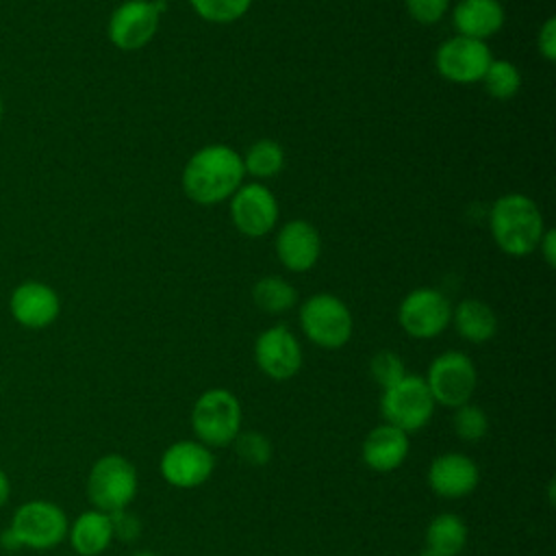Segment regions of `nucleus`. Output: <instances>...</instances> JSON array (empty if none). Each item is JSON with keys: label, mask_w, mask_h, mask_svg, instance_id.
<instances>
[{"label": "nucleus", "mask_w": 556, "mask_h": 556, "mask_svg": "<svg viewBox=\"0 0 556 556\" xmlns=\"http://www.w3.org/2000/svg\"><path fill=\"white\" fill-rule=\"evenodd\" d=\"M2 113H4V102H2V93H0V122H2Z\"/></svg>", "instance_id": "c9c22d12"}, {"label": "nucleus", "mask_w": 556, "mask_h": 556, "mask_svg": "<svg viewBox=\"0 0 556 556\" xmlns=\"http://www.w3.org/2000/svg\"><path fill=\"white\" fill-rule=\"evenodd\" d=\"M480 480L478 465L458 452H445L437 456L428 467V486L447 500L469 495Z\"/></svg>", "instance_id": "dca6fc26"}, {"label": "nucleus", "mask_w": 556, "mask_h": 556, "mask_svg": "<svg viewBox=\"0 0 556 556\" xmlns=\"http://www.w3.org/2000/svg\"><path fill=\"white\" fill-rule=\"evenodd\" d=\"M67 539H70L72 549L78 556H98V554H102L113 541L109 513H102L98 508L80 513L70 523Z\"/></svg>", "instance_id": "aec40b11"}, {"label": "nucleus", "mask_w": 556, "mask_h": 556, "mask_svg": "<svg viewBox=\"0 0 556 556\" xmlns=\"http://www.w3.org/2000/svg\"><path fill=\"white\" fill-rule=\"evenodd\" d=\"M109 519H111V530H113V539H119V541H135L141 532V521L137 515H132L130 510L126 508H119V510H113L109 513Z\"/></svg>", "instance_id": "7c9ffc66"}, {"label": "nucleus", "mask_w": 556, "mask_h": 556, "mask_svg": "<svg viewBox=\"0 0 556 556\" xmlns=\"http://www.w3.org/2000/svg\"><path fill=\"white\" fill-rule=\"evenodd\" d=\"M252 300L261 311H265L269 315H278V313L289 311L295 304L298 293L291 287V282H287L285 278L265 276L254 285Z\"/></svg>", "instance_id": "5701e85b"}, {"label": "nucleus", "mask_w": 556, "mask_h": 556, "mask_svg": "<svg viewBox=\"0 0 556 556\" xmlns=\"http://www.w3.org/2000/svg\"><path fill=\"white\" fill-rule=\"evenodd\" d=\"M404 4L410 17L419 24H434L450 9V0H404Z\"/></svg>", "instance_id": "c756f323"}, {"label": "nucleus", "mask_w": 556, "mask_h": 556, "mask_svg": "<svg viewBox=\"0 0 556 556\" xmlns=\"http://www.w3.org/2000/svg\"><path fill=\"white\" fill-rule=\"evenodd\" d=\"M434 404L458 408L469 402L473 395L478 374L471 358L463 352H443L439 354L430 367L428 376L424 378Z\"/></svg>", "instance_id": "6e6552de"}, {"label": "nucleus", "mask_w": 556, "mask_h": 556, "mask_svg": "<svg viewBox=\"0 0 556 556\" xmlns=\"http://www.w3.org/2000/svg\"><path fill=\"white\" fill-rule=\"evenodd\" d=\"M489 228L495 245L508 256L532 254L545 232L539 206L523 193L500 195L491 206Z\"/></svg>", "instance_id": "f03ea898"}, {"label": "nucleus", "mask_w": 556, "mask_h": 556, "mask_svg": "<svg viewBox=\"0 0 556 556\" xmlns=\"http://www.w3.org/2000/svg\"><path fill=\"white\" fill-rule=\"evenodd\" d=\"M536 250L543 254V258H545V263H547L549 267L556 265V232H554L552 228H545V232H543V237H541Z\"/></svg>", "instance_id": "473e14b6"}, {"label": "nucleus", "mask_w": 556, "mask_h": 556, "mask_svg": "<svg viewBox=\"0 0 556 556\" xmlns=\"http://www.w3.org/2000/svg\"><path fill=\"white\" fill-rule=\"evenodd\" d=\"M467 543V526L454 513H441L426 528L421 556H458Z\"/></svg>", "instance_id": "4be33fe9"}, {"label": "nucleus", "mask_w": 556, "mask_h": 556, "mask_svg": "<svg viewBox=\"0 0 556 556\" xmlns=\"http://www.w3.org/2000/svg\"><path fill=\"white\" fill-rule=\"evenodd\" d=\"M243 159L224 143L200 148L182 169V189L189 200L202 206L219 204L243 185Z\"/></svg>", "instance_id": "f257e3e1"}, {"label": "nucleus", "mask_w": 556, "mask_h": 556, "mask_svg": "<svg viewBox=\"0 0 556 556\" xmlns=\"http://www.w3.org/2000/svg\"><path fill=\"white\" fill-rule=\"evenodd\" d=\"M215 458L200 441H176L161 456V473L165 482L178 489H193L213 473Z\"/></svg>", "instance_id": "4468645a"}, {"label": "nucleus", "mask_w": 556, "mask_h": 556, "mask_svg": "<svg viewBox=\"0 0 556 556\" xmlns=\"http://www.w3.org/2000/svg\"><path fill=\"white\" fill-rule=\"evenodd\" d=\"M241 159L245 174L254 178H271L285 167V150L278 141L271 139L254 141Z\"/></svg>", "instance_id": "b1692460"}, {"label": "nucleus", "mask_w": 556, "mask_h": 556, "mask_svg": "<svg viewBox=\"0 0 556 556\" xmlns=\"http://www.w3.org/2000/svg\"><path fill=\"white\" fill-rule=\"evenodd\" d=\"M11 317L28 330H43L61 315L59 293L41 280H24L9 295Z\"/></svg>", "instance_id": "ddd939ff"}, {"label": "nucleus", "mask_w": 556, "mask_h": 556, "mask_svg": "<svg viewBox=\"0 0 556 556\" xmlns=\"http://www.w3.org/2000/svg\"><path fill=\"white\" fill-rule=\"evenodd\" d=\"M254 361L274 380H289L302 367V348L287 326H271L256 337Z\"/></svg>", "instance_id": "2eb2a0df"}, {"label": "nucleus", "mask_w": 556, "mask_h": 556, "mask_svg": "<svg viewBox=\"0 0 556 556\" xmlns=\"http://www.w3.org/2000/svg\"><path fill=\"white\" fill-rule=\"evenodd\" d=\"M300 326L308 341L337 350L352 337V313L343 300L330 293H315L300 306Z\"/></svg>", "instance_id": "423d86ee"}, {"label": "nucleus", "mask_w": 556, "mask_h": 556, "mask_svg": "<svg viewBox=\"0 0 556 556\" xmlns=\"http://www.w3.org/2000/svg\"><path fill=\"white\" fill-rule=\"evenodd\" d=\"M70 521L63 508L50 500H28L20 504L2 532V545L9 549H52L67 539Z\"/></svg>", "instance_id": "7ed1b4c3"}, {"label": "nucleus", "mask_w": 556, "mask_h": 556, "mask_svg": "<svg viewBox=\"0 0 556 556\" xmlns=\"http://www.w3.org/2000/svg\"><path fill=\"white\" fill-rule=\"evenodd\" d=\"M452 426H454V432L460 441L476 443L486 434L489 419H486V413L480 406H473V404L467 402V404L456 408V413L452 417Z\"/></svg>", "instance_id": "cd10ccee"}, {"label": "nucleus", "mask_w": 556, "mask_h": 556, "mask_svg": "<svg viewBox=\"0 0 556 556\" xmlns=\"http://www.w3.org/2000/svg\"><path fill=\"white\" fill-rule=\"evenodd\" d=\"M230 217L243 237L258 239L274 230L278 222V202L265 185L248 182L232 193Z\"/></svg>", "instance_id": "f8f14e48"}, {"label": "nucleus", "mask_w": 556, "mask_h": 556, "mask_svg": "<svg viewBox=\"0 0 556 556\" xmlns=\"http://www.w3.org/2000/svg\"><path fill=\"white\" fill-rule=\"evenodd\" d=\"M9 495H11V482H9V476L4 473V469L0 467V508L7 504Z\"/></svg>", "instance_id": "72a5a7b5"}, {"label": "nucleus", "mask_w": 556, "mask_h": 556, "mask_svg": "<svg viewBox=\"0 0 556 556\" xmlns=\"http://www.w3.org/2000/svg\"><path fill=\"white\" fill-rule=\"evenodd\" d=\"M536 48L545 61L556 59V17H547L536 35Z\"/></svg>", "instance_id": "2f4dec72"}, {"label": "nucleus", "mask_w": 556, "mask_h": 556, "mask_svg": "<svg viewBox=\"0 0 556 556\" xmlns=\"http://www.w3.org/2000/svg\"><path fill=\"white\" fill-rule=\"evenodd\" d=\"M137 484V469L128 458L119 454H104L89 469L87 497L98 510L113 513L132 502Z\"/></svg>", "instance_id": "20e7f679"}, {"label": "nucleus", "mask_w": 556, "mask_h": 556, "mask_svg": "<svg viewBox=\"0 0 556 556\" xmlns=\"http://www.w3.org/2000/svg\"><path fill=\"white\" fill-rule=\"evenodd\" d=\"M319 252L321 239L313 224L304 219H291L278 230L276 256L287 269L295 274L308 271L317 263Z\"/></svg>", "instance_id": "f3484780"}, {"label": "nucleus", "mask_w": 556, "mask_h": 556, "mask_svg": "<svg viewBox=\"0 0 556 556\" xmlns=\"http://www.w3.org/2000/svg\"><path fill=\"white\" fill-rule=\"evenodd\" d=\"M232 445H235L237 458L250 467H263L271 458V443L263 432H256V430L239 432L232 439Z\"/></svg>", "instance_id": "a878e982"}, {"label": "nucleus", "mask_w": 556, "mask_h": 556, "mask_svg": "<svg viewBox=\"0 0 556 556\" xmlns=\"http://www.w3.org/2000/svg\"><path fill=\"white\" fill-rule=\"evenodd\" d=\"M504 7L500 0H460L452 11L454 28L460 37L484 41L504 26Z\"/></svg>", "instance_id": "6ab92c4d"}, {"label": "nucleus", "mask_w": 556, "mask_h": 556, "mask_svg": "<svg viewBox=\"0 0 556 556\" xmlns=\"http://www.w3.org/2000/svg\"><path fill=\"white\" fill-rule=\"evenodd\" d=\"M408 434L391 424L376 426L363 441V460L369 469L389 473L408 456Z\"/></svg>", "instance_id": "a211bd4d"}, {"label": "nucleus", "mask_w": 556, "mask_h": 556, "mask_svg": "<svg viewBox=\"0 0 556 556\" xmlns=\"http://www.w3.org/2000/svg\"><path fill=\"white\" fill-rule=\"evenodd\" d=\"M165 4L161 0H126L117 4L109 17V41L119 50H139L148 46L161 22Z\"/></svg>", "instance_id": "1a4fd4ad"}, {"label": "nucleus", "mask_w": 556, "mask_h": 556, "mask_svg": "<svg viewBox=\"0 0 556 556\" xmlns=\"http://www.w3.org/2000/svg\"><path fill=\"white\" fill-rule=\"evenodd\" d=\"M480 83L484 85L491 98L510 100L521 87V74L515 63L506 59H493Z\"/></svg>", "instance_id": "393cba45"}, {"label": "nucleus", "mask_w": 556, "mask_h": 556, "mask_svg": "<svg viewBox=\"0 0 556 556\" xmlns=\"http://www.w3.org/2000/svg\"><path fill=\"white\" fill-rule=\"evenodd\" d=\"M191 9L206 22L228 24L243 17L252 0H189Z\"/></svg>", "instance_id": "bb28decb"}, {"label": "nucleus", "mask_w": 556, "mask_h": 556, "mask_svg": "<svg viewBox=\"0 0 556 556\" xmlns=\"http://www.w3.org/2000/svg\"><path fill=\"white\" fill-rule=\"evenodd\" d=\"M397 321L406 334L415 339H432L452 321L450 300L430 287L415 289L400 302Z\"/></svg>", "instance_id": "9d476101"}, {"label": "nucleus", "mask_w": 556, "mask_h": 556, "mask_svg": "<svg viewBox=\"0 0 556 556\" xmlns=\"http://www.w3.org/2000/svg\"><path fill=\"white\" fill-rule=\"evenodd\" d=\"M380 410L387 419L384 424H391L408 434L430 421L434 413V400L424 378L406 374L393 387L382 391Z\"/></svg>", "instance_id": "0eeeda50"}, {"label": "nucleus", "mask_w": 556, "mask_h": 556, "mask_svg": "<svg viewBox=\"0 0 556 556\" xmlns=\"http://www.w3.org/2000/svg\"><path fill=\"white\" fill-rule=\"evenodd\" d=\"M135 556H156L154 552H148V549H143V552H137Z\"/></svg>", "instance_id": "f704fd0d"}, {"label": "nucleus", "mask_w": 556, "mask_h": 556, "mask_svg": "<svg viewBox=\"0 0 556 556\" xmlns=\"http://www.w3.org/2000/svg\"><path fill=\"white\" fill-rule=\"evenodd\" d=\"M369 374L374 378V382L384 391L389 387H393L397 380H402L406 376V369H404V361L391 352V350H382V352H376L371 363H369Z\"/></svg>", "instance_id": "c85d7f7f"}, {"label": "nucleus", "mask_w": 556, "mask_h": 556, "mask_svg": "<svg viewBox=\"0 0 556 556\" xmlns=\"http://www.w3.org/2000/svg\"><path fill=\"white\" fill-rule=\"evenodd\" d=\"M452 321L456 332L469 343H484L497 332V317L493 308L476 298L463 300L452 311Z\"/></svg>", "instance_id": "412c9836"}, {"label": "nucleus", "mask_w": 556, "mask_h": 556, "mask_svg": "<svg viewBox=\"0 0 556 556\" xmlns=\"http://www.w3.org/2000/svg\"><path fill=\"white\" fill-rule=\"evenodd\" d=\"M493 54L484 41L469 37H450L445 39L434 56L439 74L456 85L480 83L486 67L491 65Z\"/></svg>", "instance_id": "9b49d317"}, {"label": "nucleus", "mask_w": 556, "mask_h": 556, "mask_svg": "<svg viewBox=\"0 0 556 556\" xmlns=\"http://www.w3.org/2000/svg\"><path fill=\"white\" fill-rule=\"evenodd\" d=\"M191 426L206 447L228 445L241 432V404L226 389H208L191 408Z\"/></svg>", "instance_id": "39448f33"}]
</instances>
